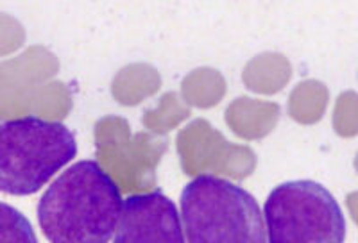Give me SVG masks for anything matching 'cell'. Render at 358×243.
Returning <instances> with one entry per match:
<instances>
[{"label": "cell", "mask_w": 358, "mask_h": 243, "mask_svg": "<svg viewBox=\"0 0 358 243\" xmlns=\"http://www.w3.org/2000/svg\"><path fill=\"white\" fill-rule=\"evenodd\" d=\"M122 197L97 161L73 163L45 190L38 223L50 243H108L117 229Z\"/></svg>", "instance_id": "1"}, {"label": "cell", "mask_w": 358, "mask_h": 243, "mask_svg": "<svg viewBox=\"0 0 358 243\" xmlns=\"http://www.w3.org/2000/svg\"><path fill=\"white\" fill-rule=\"evenodd\" d=\"M78 154L76 136L62 122L24 117L0 124V191L33 195Z\"/></svg>", "instance_id": "2"}, {"label": "cell", "mask_w": 358, "mask_h": 243, "mask_svg": "<svg viewBox=\"0 0 358 243\" xmlns=\"http://www.w3.org/2000/svg\"><path fill=\"white\" fill-rule=\"evenodd\" d=\"M188 243H267L257 199L238 184L204 174L181 191Z\"/></svg>", "instance_id": "3"}, {"label": "cell", "mask_w": 358, "mask_h": 243, "mask_svg": "<svg viewBox=\"0 0 358 243\" xmlns=\"http://www.w3.org/2000/svg\"><path fill=\"white\" fill-rule=\"evenodd\" d=\"M268 243H344L346 219L334 195L315 181H289L264 206Z\"/></svg>", "instance_id": "4"}, {"label": "cell", "mask_w": 358, "mask_h": 243, "mask_svg": "<svg viewBox=\"0 0 358 243\" xmlns=\"http://www.w3.org/2000/svg\"><path fill=\"white\" fill-rule=\"evenodd\" d=\"M113 243H185L178 207L159 190L129 195L122 202Z\"/></svg>", "instance_id": "5"}, {"label": "cell", "mask_w": 358, "mask_h": 243, "mask_svg": "<svg viewBox=\"0 0 358 243\" xmlns=\"http://www.w3.org/2000/svg\"><path fill=\"white\" fill-rule=\"evenodd\" d=\"M0 243H38L27 216L6 202H0Z\"/></svg>", "instance_id": "6"}]
</instances>
